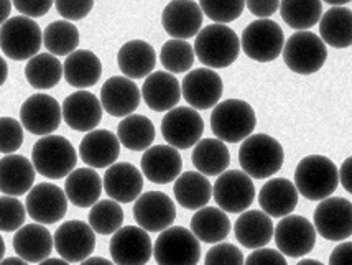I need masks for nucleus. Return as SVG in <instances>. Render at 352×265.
Instances as JSON below:
<instances>
[{
	"mask_svg": "<svg viewBox=\"0 0 352 265\" xmlns=\"http://www.w3.org/2000/svg\"><path fill=\"white\" fill-rule=\"evenodd\" d=\"M339 184L336 163L324 155H308L296 165L295 187L309 201H324L331 198Z\"/></svg>",
	"mask_w": 352,
	"mask_h": 265,
	"instance_id": "f257e3e1",
	"label": "nucleus"
},
{
	"mask_svg": "<svg viewBox=\"0 0 352 265\" xmlns=\"http://www.w3.org/2000/svg\"><path fill=\"white\" fill-rule=\"evenodd\" d=\"M283 162L285 151L282 144L267 134L250 136L239 149V163L250 178H270L282 170Z\"/></svg>",
	"mask_w": 352,
	"mask_h": 265,
	"instance_id": "f03ea898",
	"label": "nucleus"
},
{
	"mask_svg": "<svg viewBox=\"0 0 352 265\" xmlns=\"http://www.w3.org/2000/svg\"><path fill=\"white\" fill-rule=\"evenodd\" d=\"M255 125H257V116L254 107L245 100L228 99L212 109V134L224 144L244 142L252 136Z\"/></svg>",
	"mask_w": 352,
	"mask_h": 265,
	"instance_id": "7ed1b4c3",
	"label": "nucleus"
},
{
	"mask_svg": "<svg viewBox=\"0 0 352 265\" xmlns=\"http://www.w3.org/2000/svg\"><path fill=\"white\" fill-rule=\"evenodd\" d=\"M239 53L241 40L237 33L226 25H208L196 36L195 54L208 68H228L237 60Z\"/></svg>",
	"mask_w": 352,
	"mask_h": 265,
	"instance_id": "20e7f679",
	"label": "nucleus"
},
{
	"mask_svg": "<svg viewBox=\"0 0 352 265\" xmlns=\"http://www.w3.org/2000/svg\"><path fill=\"white\" fill-rule=\"evenodd\" d=\"M35 171L48 180H61L76 170L78 153L66 137L46 136L32 149Z\"/></svg>",
	"mask_w": 352,
	"mask_h": 265,
	"instance_id": "39448f33",
	"label": "nucleus"
},
{
	"mask_svg": "<svg viewBox=\"0 0 352 265\" xmlns=\"http://www.w3.org/2000/svg\"><path fill=\"white\" fill-rule=\"evenodd\" d=\"M43 45V33L35 20L12 17L0 27V48L15 61L32 60Z\"/></svg>",
	"mask_w": 352,
	"mask_h": 265,
	"instance_id": "423d86ee",
	"label": "nucleus"
},
{
	"mask_svg": "<svg viewBox=\"0 0 352 265\" xmlns=\"http://www.w3.org/2000/svg\"><path fill=\"white\" fill-rule=\"evenodd\" d=\"M153 255L158 265H198L201 244L190 229L171 226L155 241Z\"/></svg>",
	"mask_w": 352,
	"mask_h": 265,
	"instance_id": "0eeeda50",
	"label": "nucleus"
},
{
	"mask_svg": "<svg viewBox=\"0 0 352 265\" xmlns=\"http://www.w3.org/2000/svg\"><path fill=\"white\" fill-rule=\"evenodd\" d=\"M283 61L296 74H313L322 68L328 48L320 36L311 32H296L285 41Z\"/></svg>",
	"mask_w": 352,
	"mask_h": 265,
	"instance_id": "6e6552de",
	"label": "nucleus"
},
{
	"mask_svg": "<svg viewBox=\"0 0 352 265\" xmlns=\"http://www.w3.org/2000/svg\"><path fill=\"white\" fill-rule=\"evenodd\" d=\"M285 35L274 20H255L245 27L241 38V48L250 60L270 63L283 53Z\"/></svg>",
	"mask_w": 352,
	"mask_h": 265,
	"instance_id": "1a4fd4ad",
	"label": "nucleus"
},
{
	"mask_svg": "<svg viewBox=\"0 0 352 265\" xmlns=\"http://www.w3.org/2000/svg\"><path fill=\"white\" fill-rule=\"evenodd\" d=\"M212 196L217 208L224 213H245L255 200L254 182L244 171L228 170L217 176L212 187Z\"/></svg>",
	"mask_w": 352,
	"mask_h": 265,
	"instance_id": "9d476101",
	"label": "nucleus"
},
{
	"mask_svg": "<svg viewBox=\"0 0 352 265\" xmlns=\"http://www.w3.org/2000/svg\"><path fill=\"white\" fill-rule=\"evenodd\" d=\"M316 233L328 241H346L352 235V203L346 198L331 196L316 206L313 214Z\"/></svg>",
	"mask_w": 352,
	"mask_h": 265,
	"instance_id": "9b49d317",
	"label": "nucleus"
},
{
	"mask_svg": "<svg viewBox=\"0 0 352 265\" xmlns=\"http://www.w3.org/2000/svg\"><path fill=\"white\" fill-rule=\"evenodd\" d=\"M204 132L203 117L191 107H175L162 120V136L176 150H188L201 140Z\"/></svg>",
	"mask_w": 352,
	"mask_h": 265,
	"instance_id": "f8f14e48",
	"label": "nucleus"
},
{
	"mask_svg": "<svg viewBox=\"0 0 352 265\" xmlns=\"http://www.w3.org/2000/svg\"><path fill=\"white\" fill-rule=\"evenodd\" d=\"M54 249L68 264L85 262L96 249V233L85 221H66L53 235Z\"/></svg>",
	"mask_w": 352,
	"mask_h": 265,
	"instance_id": "ddd939ff",
	"label": "nucleus"
},
{
	"mask_svg": "<svg viewBox=\"0 0 352 265\" xmlns=\"http://www.w3.org/2000/svg\"><path fill=\"white\" fill-rule=\"evenodd\" d=\"M276 249L287 257H303L314 249L316 229L307 218L290 214L283 218L275 227L274 233Z\"/></svg>",
	"mask_w": 352,
	"mask_h": 265,
	"instance_id": "4468645a",
	"label": "nucleus"
},
{
	"mask_svg": "<svg viewBox=\"0 0 352 265\" xmlns=\"http://www.w3.org/2000/svg\"><path fill=\"white\" fill-rule=\"evenodd\" d=\"M25 209L36 224H54L68 213V198L56 184L38 183L28 191Z\"/></svg>",
	"mask_w": 352,
	"mask_h": 265,
	"instance_id": "2eb2a0df",
	"label": "nucleus"
},
{
	"mask_svg": "<svg viewBox=\"0 0 352 265\" xmlns=\"http://www.w3.org/2000/svg\"><path fill=\"white\" fill-rule=\"evenodd\" d=\"M109 251L116 265H145L152 259L153 244L142 227L125 226L112 235Z\"/></svg>",
	"mask_w": 352,
	"mask_h": 265,
	"instance_id": "dca6fc26",
	"label": "nucleus"
},
{
	"mask_svg": "<svg viewBox=\"0 0 352 265\" xmlns=\"http://www.w3.org/2000/svg\"><path fill=\"white\" fill-rule=\"evenodd\" d=\"M133 218L146 233H163L176 220V206L166 193L146 191L137 198Z\"/></svg>",
	"mask_w": 352,
	"mask_h": 265,
	"instance_id": "f3484780",
	"label": "nucleus"
},
{
	"mask_svg": "<svg viewBox=\"0 0 352 265\" xmlns=\"http://www.w3.org/2000/svg\"><path fill=\"white\" fill-rule=\"evenodd\" d=\"M61 106L48 94H33L22 104L20 124L33 136H52L60 127Z\"/></svg>",
	"mask_w": 352,
	"mask_h": 265,
	"instance_id": "a211bd4d",
	"label": "nucleus"
},
{
	"mask_svg": "<svg viewBox=\"0 0 352 265\" xmlns=\"http://www.w3.org/2000/svg\"><path fill=\"white\" fill-rule=\"evenodd\" d=\"M224 91V83L216 71L208 68L192 70L182 81V96L195 111L216 107Z\"/></svg>",
	"mask_w": 352,
	"mask_h": 265,
	"instance_id": "6ab92c4d",
	"label": "nucleus"
},
{
	"mask_svg": "<svg viewBox=\"0 0 352 265\" xmlns=\"http://www.w3.org/2000/svg\"><path fill=\"white\" fill-rule=\"evenodd\" d=\"M142 94L137 84L125 76H112L100 87V104L112 117H129L140 104Z\"/></svg>",
	"mask_w": 352,
	"mask_h": 265,
	"instance_id": "aec40b11",
	"label": "nucleus"
},
{
	"mask_svg": "<svg viewBox=\"0 0 352 265\" xmlns=\"http://www.w3.org/2000/svg\"><path fill=\"white\" fill-rule=\"evenodd\" d=\"M102 104L92 92L78 91L69 94L63 103V120L78 132H92L102 119Z\"/></svg>",
	"mask_w": 352,
	"mask_h": 265,
	"instance_id": "412c9836",
	"label": "nucleus"
},
{
	"mask_svg": "<svg viewBox=\"0 0 352 265\" xmlns=\"http://www.w3.org/2000/svg\"><path fill=\"white\" fill-rule=\"evenodd\" d=\"M142 175L148 182L166 184L176 182L183 170V158L179 151L170 145H155L145 150L140 160Z\"/></svg>",
	"mask_w": 352,
	"mask_h": 265,
	"instance_id": "4be33fe9",
	"label": "nucleus"
},
{
	"mask_svg": "<svg viewBox=\"0 0 352 265\" xmlns=\"http://www.w3.org/2000/svg\"><path fill=\"white\" fill-rule=\"evenodd\" d=\"M203 10L198 2H170L163 8L162 25L171 40L198 36L203 27Z\"/></svg>",
	"mask_w": 352,
	"mask_h": 265,
	"instance_id": "5701e85b",
	"label": "nucleus"
},
{
	"mask_svg": "<svg viewBox=\"0 0 352 265\" xmlns=\"http://www.w3.org/2000/svg\"><path fill=\"white\" fill-rule=\"evenodd\" d=\"M104 191L116 203H132L142 195L144 175L132 163H114L102 178Z\"/></svg>",
	"mask_w": 352,
	"mask_h": 265,
	"instance_id": "b1692460",
	"label": "nucleus"
},
{
	"mask_svg": "<svg viewBox=\"0 0 352 265\" xmlns=\"http://www.w3.org/2000/svg\"><path fill=\"white\" fill-rule=\"evenodd\" d=\"M120 155V142L111 130H92L79 144V157L87 167L109 168L117 162Z\"/></svg>",
	"mask_w": 352,
	"mask_h": 265,
	"instance_id": "393cba45",
	"label": "nucleus"
},
{
	"mask_svg": "<svg viewBox=\"0 0 352 265\" xmlns=\"http://www.w3.org/2000/svg\"><path fill=\"white\" fill-rule=\"evenodd\" d=\"M142 98L155 112H170L178 106L182 96V86L173 74L166 71H153L145 78L142 86Z\"/></svg>",
	"mask_w": 352,
	"mask_h": 265,
	"instance_id": "a878e982",
	"label": "nucleus"
},
{
	"mask_svg": "<svg viewBox=\"0 0 352 265\" xmlns=\"http://www.w3.org/2000/svg\"><path fill=\"white\" fill-rule=\"evenodd\" d=\"M54 247L53 235L43 224H27L20 227L14 235V251L28 264H41L50 259Z\"/></svg>",
	"mask_w": 352,
	"mask_h": 265,
	"instance_id": "bb28decb",
	"label": "nucleus"
},
{
	"mask_svg": "<svg viewBox=\"0 0 352 265\" xmlns=\"http://www.w3.org/2000/svg\"><path fill=\"white\" fill-rule=\"evenodd\" d=\"M35 167L23 155H6L0 158V191L6 196H22L35 183Z\"/></svg>",
	"mask_w": 352,
	"mask_h": 265,
	"instance_id": "cd10ccee",
	"label": "nucleus"
},
{
	"mask_svg": "<svg viewBox=\"0 0 352 265\" xmlns=\"http://www.w3.org/2000/svg\"><path fill=\"white\" fill-rule=\"evenodd\" d=\"M258 203L270 218H287L298 204V189L287 178H274L263 184L258 193Z\"/></svg>",
	"mask_w": 352,
	"mask_h": 265,
	"instance_id": "c85d7f7f",
	"label": "nucleus"
},
{
	"mask_svg": "<svg viewBox=\"0 0 352 265\" xmlns=\"http://www.w3.org/2000/svg\"><path fill=\"white\" fill-rule=\"evenodd\" d=\"M234 233L241 246L247 249H263L268 242L272 241L275 233V226L272 218L267 216L258 209H250V211L242 213L234 224Z\"/></svg>",
	"mask_w": 352,
	"mask_h": 265,
	"instance_id": "c756f323",
	"label": "nucleus"
},
{
	"mask_svg": "<svg viewBox=\"0 0 352 265\" xmlns=\"http://www.w3.org/2000/svg\"><path fill=\"white\" fill-rule=\"evenodd\" d=\"M117 65L125 78H148L157 65V53L153 46L144 40H131L122 45L117 53Z\"/></svg>",
	"mask_w": 352,
	"mask_h": 265,
	"instance_id": "7c9ffc66",
	"label": "nucleus"
},
{
	"mask_svg": "<svg viewBox=\"0 0 352 265\" xmlns=\"http://www.w3.org/2000/svg\"><path fill=\"white\" fill-rule=\"evenodd\" d=\"M102 189L104 184L99 173L89 167L76 168L66 176V198L78 208H92L99 201Z\"/></svg>",
	"mask_w": 352,
	"mask_h": 265,
	"instance_id": "2f4dec72",
	"label": "nucleus"
},
{
	"mask_svg": "<svg viewBox=\"0 0 352 265\" xmlns=\"http://www.w3.org/2000/svg\"><path fill=\"white\" fill-rule=\"evenodd\" d=\"M63 71L66 83L82 91L99 81L102 76V63L89 50H76L65 60Z\"/></svg>",
	"mask_w": 352,
	"mask_h": 265,
	"instance_id": "473e14b6",
	"label": "nucleus"
},
{
	"mask_svg": "<svg viewBox=\"0 0 352 265\" xmlns=\"http://www.w3.org/2000/svg\"><path fill=\"white\" fill-rule=\"evenodd\" d=\"M173 193L175 200L184 209L199 211L206 208V204L211 201L212 184L206 176L198 171H184L176 178Z\"/></svg>",
	"mask_w": 352,
	"mask_h": 265,
	"instance_id": "72a5a7b5",
	"label": "nucleus"
},
{
	"mask_svg": "<svg viewBox=\"0 0 352 265\" xmlns=\"http://www.w3.org/2000/svg\"><path fill=\"white\" fill-rule=\"evenodd\" d=\"M192 165L204 176H219L228 171L230 163L229 149L217 138H201L192 149Z\"/></svg>",
	"mask_w": 352,
	"mask_h": 265,
	"instance_id": "f704fd0d",
	"label": "nucleus"
},
{
	"mask_svg": "<svg viewBox=\"0 0 352 265\" xmlns=\"http://www.w3.org/2000/svg\"><path fill=\"white\" fill-rule=\"evenodd\" d=\"M190 231L199 242L219 244L230 233V221L222 209L206 206L192 214Z\"/></svg>",
	"mask_w": 352,
	"mask_h": 265,
	"instance_id": "c9c22d12",
	"label": "nucleus"
},
{
	"mask_svg": "<svg viewBox=\"0 0 352 265\" xmlns=\"http://www.w3.org/2000/svg\"><path fill=\"white\" fill-rule=\"evenodd\" d=\"M320 38L333 48L352 46V10L347 7H331L320 20Z\"/></svg>",
	"mask_w": 352,
	"mask_h": 265,
	"instance_id": "e433bc0d",
	"label": "nucleus"
},
{
	"mask_svg": "<svg viewBox=\"0 0 352 265\" xmlns=\"http://www.w3.org/2000/svg\"><path fill=\"white\" fill-rule=\"evenodd\" d=\"M117 138L129 150H148L155 140V125L148 117L140 116V114H132V116L122 119L119 124Z\"/></svg>",
	"mask_w": 352,
	"mask_h": 265,
	"instance_id": "4c0bfd02",
	"label": "nucleus"
},
{
	"mask_svg": "<svg viewBox=\"0 0 352 265\" xmlns=\"http://www.w3.org/2000/svg\"><path fill=\"white\" fill-rule=\"evenodd\" d=\"M63 71L61 61L50 53H40L28 60L25 66V78L35 89H52L61 81Z\"/></svg>",
	"mask_w": 352,
	"mask_h": 265,
	"instance_id": "58836bf2",
	"label": "nucleus"
},
{
	"mask_svg": "<svg viewBox=\"0 0 352 265\" xmlns=\"http://www.w3.org/2000/svg\"><path fill=\"white\" fill-rule=\"evenodd\" d=\"M43 45L53 56H66L74 53L79 46V30L76 25L56 20L52 22L43 32Z\"/></svg>",
	"mask_w": 352,
	"mask_h": 265,
	"instance_id": "ea45409f",
	"label": "nucleus"
},
{
	"mask_svg": "<svg viewBox=\"0 0 352 265\" xmlns=\"http://www.w3.org/2000/svg\"><path fill=\"white\" fill-rule=\"evenodd\" d=\"M280 15L288 27L295 30L307 32L321 20L322 17V2L313 0V2H293L285 0L280 2Z\"/></svg>",
	"mask_w": 352,
	"mask_h": 265,
	"instance_id": "a19ab883",
	"label": "nucleus"
},
{
	"mask_svg": "<svg viewBox=\"0 0 352 265\" xmlns=\"http://www.w3.org/2000/svg\"><path fill=\"white\" fill-rule=\"evenodd\" d=\"M124 224V209L112 200H100L91 208L89 226L96 234H116Z\"/></svg>",
	"mask_w": 352,
	"mask_h": 265,
	"instance_id": "79ce46f5",
	"label": "nucleus"
},
{
	"mask_svg": "<svg viewBox=\"0 0 352 265\" xmlns=\"http://www.w3.org/2000/svg\"><path fill=\"white\" fill-rule=\"evenodd\" d=\"M195 46L184 40H168L162 46L160 61L166 73H186L195 65Z\"/></svg>",
	"mask_w": 352,
	"mask_h": 265,
	"instance_id": "37998d69",
	"label": "nucleus"
},
{
	"mask_svg": "<svg viewBox=\"0 0 352 265\" xmlns=\"http://www.w3.org/2000/svg\"><path fill=\"white\" fill-rule=\"evenodd\" d=\"M198 3L203 14L217 25L234 22L245 8V2L242 0H201Z\"/></svg>",
	"mask_w": 352,
	"mask_h": 265,
	"instance_id": "c03bdc74",
	"label": "nucleus"
},
{
	"mask_svg": "<svg viewBox=\"0 0 352 265\" xmlns=\"http://www.w3.org/2000/svg\"><path fill=\"white\" fill-rule=\"evenodd\" d=\"M27 209L19 198L0 196V231L14 233L23 227Z\"/></svg>",
	"mask_w": 352,
	"mask_h": 265,
	"instance_id": "a18cd8bd",
	"label": "nucleus"
},
{
	"mask_svg": "<svg viewBox=\"0 0 352 265\" xmlns=\"http://www.w3.org/2000/svg\"><path fill=\"white\" fill-rule=\"evenodd\" d=\"M23 144V127L14 117H0V153L14 155Z\"/></svg>",
	"mask_w": 352,
	"mask_h": 265,
	"instance_id": "49530a36",
	"label": "nucleus"
},
{
	"mask_svg": "<svg viewBox=\"0 0 352 265\" xmlns=\"http://www.w3.org/2000/svg\"><path fill=\"white\" fill-rule=\"evenodd\" d=\"M244 254L234 244L219 242L208 251L204 265H244Z\"/></svg>",
	"mask_w": 352,
	"mask_h": 265,
	"instance_id": "de8ad7c7",
	"label": "nucleus"
},
{
	"mask_svg": "<svg viewBox=\"0 0 352 265\" xmlns=\"http://www.w3.org/2000/svg\"><path fill=\"white\" fill-rule=\"evenodd\" d=\"M54 7H56L58 14H60L63 19H66V22H71V20H82L94 7V2L92 0H79V2H73V0H58L54 2Z\"/></svg>",
	"mask_w": 352,
	"mask_h": 265,
	"instance_id": "09e8293b",
	"label": "nucleus"
},
{
	"mask_svg": "<svg viewBox=\"0 0 352 265\" xmlns=\"http://www.w3.org/2000/svg\"><path fill=\"white\" fill-rule=\"evenodd\" d=\"M12 6L23 17L33 20L48 14L54 6V2H50V0H15V2H12Z\"/></svg>",
	"mask_w": 352,
	"mask_h": 265,
	"instance_id": "8fccbe9b",
	"label": "nucleus"
},
{
	"mask_svg": "<svg viewBox=\"0 0 352 265\" xmlns=\"http://www.w3.org/2000/svg\"><path fill=\"white\" fill-rule=\"evenodd\" d=\"M244 265H288L287 259L276 249H257L245 259Z\"/></svg>",
	"mask_w": 352,
	"mask_h": 265,
	"instance_id": "3c124183",
	"label": "nucleus"
},
{
	"mask_svg": "<svg viewBox=\"0 0 352 265\" xmlns=\"http://www.w3.org/2000/svg\"><path fill=\"white\" fill-rule=\"evenodd\" d=\"M245 7L249 8L250 14L261 17V20H267V17H272L276 10H280V2L276 0H249L245 2Z\"/></svg>",
	"mask_w": 352,
	"mask_h": 265,
	"instance_id": "603ef678",
	"label": "nucleus"
},
{
	"mask_svg": "<svg viewBox=\"0 0 352 265\" xmlns=\"http://www.w3.org/2000/svg\"><path fill=\"white\" fill-rule=\"evenodd\" d=\"M329 265H352V242H342L329 255Z\"/></svg>",
	"mask_w": 352,
	"mask_h": 265,
	"instance_id": "864d4df0",
	"label": "nucleus"
},
{
	"mask_svg": "<svg viewBox=\"0 0 352 265\" xmlns=\"http://www.w3.org/2000/svg\"><path fill=\"white\" fill-rule=\"evenodd\" d=\"M339 182H341L342 188L352 195V157L346 158L339 168Z\"/></svg>",
	"mask_w": 352,
	"mask_h": 265,
	"instance_id": "5fc2aeb1",
	"label": "nucleus"
},
{
	"mask_svg": "<svg viewBox=\"0 0 352 265\" xmlns=\"http://www.w3.org/2000/svg\"><path fill=\"white\" fill-rule=\"evenodd\" d=\"M12 7L14 6H12V2H8V0H0V27H2V25L8 20V17H10Z\"/></svg>",
	"mask_w": 352,
	"mask_h": 265,
	"instance_id": "6e6d98bb",
	"label": "nucleus"
},
{
	"mask_svg": "<svg viewBox=\"0 0 352 265\" xmlns=\"http://www.w3.org/2000/svg\"><path fill=\"white\" fill-rule=\"evenodd\" d=\"M81 265H116V264L104 257H89L86 259L85 262H81Z\"/></svg>",
	"mask_w": 352,
	"mask_h": 265,
	"instance_id": "4d7b16f0",
	"label": "nucleus"
},
{
	"mask_svg": "<svg viewBox=\"0 0 352 265\" xmlns=\"http://www.w3.org/2000/svg\"><path fill=\"white\" fill-rule=\"evenodd\" d=\"M8 78V66H7V61L3 60L2 56H0V86H3Z\"/></svg>",
	"mask_w": 352,
	"mask_h": 265,
	"instance_id": "13d9d810",
	"label": "nucleus"
},
{
	"mask_svg": "<svg viewBox=\"0 0 352 265\" xmlns=\"http://www.w3.org/2000/svg\"><path fill=\"white\" fill-rule=\"evenodd\" d=\"M0 265H28V262H25L20 257H7L0 262Z\"/></svg>",
	"mask_w": 352,
	"mask_h": 265,
	"instance_id": "bf43d9fd",
	"label": "nucleus"
},
{
	"mask_svg": "<svg viewBox=\"0 0 352 265\" xmlns=\"http://www.w3.org/2000/svg\"><path fill=\"white\" fill-rule=\"evenodd\" d=\"M38 265H69V264L60 257V259H46Z\"/></svg>",
	"mask_w": 352,
	"mask_h": 265,
	"instance_id": "052dcab7",
	"label": "nucleus"
},
{
	"mask_svg": "<svg viewBox=\"0 0 352 265\" xmlns=\"http://www.w3.org/2000/svg\"><path fill=\"white\" fill-rule=\"evenodd\" d=\"M296 265H324V264L320 262V260H314V259H303V260H300Z\"/></svg>",
	"mask_w": 352,
	"mask_h": 265,
	"instance_id": "680f3d73",
	"label": "nucleus"
},
{
	"mask_svg": "<svg viewBox=\"0 0 352 265\" xmlns=\"http://www.w3.org/2000/svg\"><path fill=\"white\" fill-rule=\"evenodd\" d=\"M3 255H6V242H3L2 235H0V262L3 260Z\"/></svg>",
	"mask_w": 352,
	"mask_h": 265,
	"instance_id": "e2e57ef3",
	"label": "nucleus"
}]
</instances>
